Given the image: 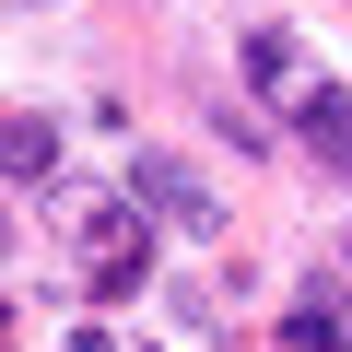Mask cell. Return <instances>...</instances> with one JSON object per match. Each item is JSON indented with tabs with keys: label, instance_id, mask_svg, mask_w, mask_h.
<instances>
[{
	"label": "cell",
	"instance_id": "cell-5",
	"mask_svg": "<svg viewBox=\"0 0 352 352\" xmlns=\"http://www.w3.org/2000/svg\"><path fill=\"white\" fill-rule=\"evenodd\" d=\"M282 340H294V352H352V305L317 282V294H294V305H282Z\"/></svg>",
	"mask_w": 352,
	"mask_h": 352
},
{
	"label": "cell",
	"instance_id": "cell-2",
	"mask_svg": "<svg viewBox=\"0 0 352 352\" xmlns=\"http://www.w3.org/2000/svg\"><path fill=\"white\" fill-rule=\"evenodd\" d=\"M129 200H141L153 223H176V235H223V188H212L188 153H164V141L129 153Z\"/></svg>",
	"mask_w": 352,
	"mask_h": 352
},
{
	"label": "cell",
	"instance_id": "cell-6",
	"mask_svg": "<svg viewBox=\"0 0 352 352\" xmlns=\"http://www.w3.org/2000/svg\"><path fill=\"white\" fill-rule=\"evenodd\" d=\"M0 164H12V188H47V164H59V118L12 106V129H0Z\"/></svg>",
	"mask_w": 352,
	"mask_h": 352
},
{
	"label": "cell",
	"instance_id": "cell-1",
	"mask_svg": "<svg viewBox=\"0 0 352 352\" xmlns=\"http://www.w3.org/2000/svg\"><path fill=\"white\" fill-rule=\"evenodd\" d=\"M47 223L94 270V305H129L141 294V270H153V212L141 200H118V188H47Z\"/></svg>",
	"mask_w": 352,
	"mask_h": 352
},
{
	"label": "cell",
	"instance_id": "cell-3",
	"mask_svg": "<svg viewBox=\"0 0 352 352\" xmlns=\"http://www.w3.org/2000/svg\"><path fill=\"white\" fill-rule=\"evenodd\" d=\"M317 82H329V71L294 47V24H247V94H258V106H282V118H294Z\"/></svg>",
	"mask_w": 352,
	"mask_h": 352
},
{
	"label": "cell",
	"instance_id": "cell-4",
	"mask_svg": "<svg viewBox=\"0 0 352 352\" xmlns=\"http://www.w3.org/2000/svg\"><path fill=\"white\" fill-rule=\"evenodd\" d=\"M294 129H305V153H317V164H340V176H352V94H340V82H317V94L294 106Z\"/></svg>",
	"mask_w": 352,
	"mask_h": 352
},
{
	"label": "cell",
	"instance_id": "cell-7",
	"mask_svg": "<svg viewBox=\"0 0 352 352\" xmlns=\"http://www.w3.org/2000/svg\"><path fill=\"white\" fill-rule=\"evenodd\" d=\"M24 12H36V0H24Z\"/></svg>",
	"mask_w": 352,
	"mask_h": 352
}]
</instances>
